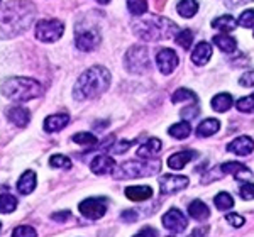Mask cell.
<instances>
[{
  "label": "cell",
  "instance_id": "45",
  "mask_svg": "<svg viewBox=\"0 0 254 237\" xmlns=\"http://www.w3.org/2000/svg\"><path fill=\"white\" fill-rule=\"evenodd\" d=\"M182 116L183 117H188V118L196 117V116H198V109H196V107H187V109L182 110Z\"/></svg>",
  "mask_w": 254,
  "mask_h": 237
},
{
  "label": "cell",
  "instance_id": "1",
  "mask_svg": "<svg viewBox=\"0 0 254 237\" xmlns=\"http://www.w3.org/2000/svg\"><path fill=\"white\" fill-rule=\"evenodd\" d=\"M36 5L24 0L0 2V41L14 39L32 26Z\"/></svg>",
  "mask_w": 254,
  "mask_h": 237
},
{
  "label": "cell",
  "instance_id": "43",
  "mask_svg": "<svg viewBox=\"0 0 254 237\" xmlns=\"http://www.w3.org/2000/svg\"><path fill=\"white\" fill-rule=\"evenodd\" d=\"M130 146V142H127V141H122V142H119L117 146H114V148H110V151H112L114 154H122L124 151H127V148Z\"/></svg>",
  "mask_w": 254,
  "mask_h": 237
},
{
  "label": "cell",
  "instance_id": "12",
  "mask_svg": "<svg viewBox=\"0 0 254 237\" xmlns=\"http://www.w3.org/2000/svg\"><path fill=\"white\" fill-rule=\"evenodd\" d=\"M163 226L171 232H182L187 229L188 220L185 215L182 214V210H178V208H170V210L163 215Z\"/></svg>",
  "mask_w": 254,
  "mask_h": 237
},
{
  "label": "cell",
  "instance_id": "27",
  "mask_svg": "<svg viewBox=\"0 0 254 237\" xmlns=\"http://www.w3.org/2000/svg\"><path fill=\"white\" fill-rule=\"evenodd\" d=\"M232 104H234V100H232V97L229 95V93H219V95H215L210 102L212 109H214L215 112H227V110L232 107Z\"/></svg>",
  "mask_w": 254,
  "mask_h": 237
},
{
  "label": "cell",
  "instance_id": "48",
  "mask_svg": "<svg viewBox=\"0 0 254 237\" xmlns=\"http://www.w3.org/2000/svg\"><path fill=\"white\" fill-rule=\"evenodd\" d=\"M0 227H2V224H0Z\"/></svg>",
  "mask_w": 254,
  "mask_h": 237
},
{
  "label": "cell",
  "instance_id": "2",
  "mask_svg": "<svg viewBox=\"0 0 254 237\" xmlns=\"http://www.w3.org/2000/svg\"><path fill=\"white\" fill-rule=\"evenodd\" d=\"M110 81H112V75H110L107 68L104 66L88 68L76 80L75 87H73V99L78 102L95 99V97L107 92L110 87Z\"/></svg>",
  "mask_w": 254,
  "mask_h": 237
},
{
  "label": "cell",
  "instance_id": "6",
  "mask_svg": "<svg viewBox=\"0 0 254 237\" xmlns=\"http://www.w3.org/2000/svg\"><path fill=\"white\" fill-rule=\"evenodd\" d=\"M124 64L129 73L134 75H144L151 68L149 51L146 46H132L124 56Z\"/></svg>",
  "mask_w": 254,
  "mask_h": 237
},
{
  "label": "cell",
  "instance_id": "34",
  "mask_svg": "<svg viewBox=\"0 0 254 237\" xmlns=\"http://www.w3.org/2000/svg\"><path fill=\"white\" fill-rule=\"evenodd\" d=\"M73 142L81 144V146H95L98 142V139L97 136H93V134H90V132H78L73 136Z\"/></svg>",
  "mask_w": 254,
  "mask_h": 237
},
{
  "label": "cell",
  "instance_id": "7",
  "mask_svg": "<svg viewBox=\"0 0 254 237\" xmlns=\"http://www.w3.org/2000/svg\"><path fill=\"white\" fill-rule=\"evenodd\" d=\"M64 32V24L58 19H43L36 24V38L43 43H56Z\"/></svg>",
  "mask_w": 254,
  "mask_h": 237
},
{
  "label": "cell",
  "instance_id": "23",
  "mask_svg": "<svg viewBox=\"0 0 254 237\" xmlns=\"http://www.w3.org/2000/svg\"><path fill=\"white\" fill-rule=\"evenodd\" d=\"M220 122L217 118H205L203 122H200L198 127H196V136L198 137H208L214 136L215 132H219Z\"/></svg>",
  "mask_w": 254,
  "mask_h": 237
},
{
  "label": "cell",
  "instance_id": "39",
  "mask_svg": "<svg viewBox=\"0 0 254 237\" xmlns=\"http://www.w3.org/2000/svg\"><path fill=\"white\" fill-rule=\"evenodd\" d=\"M36 231L31 226H20L17 229H14L12 232V237H36Z\"/></svg>",
  "mask_w": 254,
  "mask_h": 237
},
{
  "label": "cell",
  "instance_id": "41",
  "mask_svg": "<svg viewBox=\"0 0 254 237\" xmlns=\"http://www.w3.org/2000/svg\"><path fill=\"white\" fill-rule=\"evenodd\" d=\"M225 220H227L232 227H243L246 222L244 217H241L239 214H227L225 215Z\"/></svg>",
  "mask_w": 254,
  "mask_h": 237
},
{
  "label": "cell",
  "instance_id": "25",
  "mask_svg": "<svg viewBox=\"0 0 254 237\" xmlns=\"http://www.w3.org/2000/svg\"><path fill=\"white\" fill-rule=\"evenodd\" d=\"M212 27H214V29L222 31L224 34H227V32L234 31L237 27V20L232 17V15L225 14V15H220V17L212 20Z\"/></svg>",
  "mask_w": 254,
  "mask_h": 237
},
{
  "label": "cell",
  "instance_id": "17",
  "mask_svg": "<svg viewBox=\"0 0 254 237\" xmlns=\"http://www.w3.org/2000/svg\"><path fill=\"white\" fill-rule=\"evenodd\" d=\"M7 118L17 127H26L31 120V112L26 107L15 105V107H9V110H7Z\"/></svg>",
  "mask_w": 254,
  "mask_h": 237
},
{
  "label": "cell",
  "instance_id": "4",
  "mask_svg": "<svg viewBox=\"0 0 254 237\" xmlns=\"http://www.w3.org/2000/svg\"><path fill=\"white\" fill-rule=\"evenodd\" d=\"M0 92L9 100L27 102L43 95L44 87L34 78H27V76H9V78L2 80Z\"/></svg>",
  "mask_w": 254,
  "mask_h": 237
},
{
  "label": "cell",
  "instance_id": "47",
  "mask_svg": "<svg viewBox=\"0 0 254 237\" xmlns=\"http://www.w3.org/2000/svg\"><path fill=\"white\" fill-rule=\"evenodd\" d=\"M122 219L127 220V222H134V220L137 219V214L132 210H126V212H122Z\"/></svg>",
  "mask_w": 254,
  "mask_h": 237
},
{
  "label": "cell",
  "instance_id": "22",
  "mask_svg": "<svg viewBox=\"0 0 254 237\" xmlns=\"http://www.w3.org/2000/svg\"><path fill=\"white\" fill-rule=\"evenodd\" d=\"M126 197L132 202H144L153 197V188L151 186H129L126 188Z\"/></svg>",
  "mask_w": 254,
  "mask_h": 237
},
{
  "label": "cell",
  "instance_id": "8",
  "mask_svg": "<svg viewBox=\"0 0 254 237\" xmlns=\"http://www.w3.org/2000/svg\"><path fill=\"white\" fill-rule=\"evenodd\" d=\"M75 44L80 51H93L100 44V32H98V29H95V26H76Z\"/></svg>",
  "mask_w": 254,
  "mask_h": 237
},
{
  "label": "cell",
  "instance_id": "19",
  "mask_svg": "<svg viewBox=\"0 0 254 237\" xmlns=\"http://www.w3.org/2000/svg\"><path fill=\"white\" fill-rule=\"evenodd\" d=\"M195 156H196V153L191 149L180 151V153H175L168 158V166H170L171 170H183L187 166V163H190Z\"/></svg>",
  "mask_w": 254,
  "mask_h": 237
},
{
  "label": "cell",
  "instance_id": "42",
  "mask_svg": "<svg viewBox=\"0 0 254 237\" xmlns=\"http://www.w3.org/2000/svg\"><path fill=\"white\" fill-rule=\"evenodd\" d=\"M239 85H241V87H244V88H251V87H254V71L244 73V75L239 78Z\"/></svg>",
  "mask_w": 254,
  "mask_h": 237
},
{
  "label": "cell",
  "instance_id": "5",
  "mask_svg": "<svg viewBox=\"0 0 254 237\" xmlns=\"http://www.w3.org/2000/svg\"><path fill=\"white\" fill-rule=\"evenodd\" d=\"M161 170V163L159 161H126L122 165L116 166L112 171L114 178L124 179V178H144L153 177V175L159 173Z\"/></svg>",
  "mask_w": 254,
  "mask_h": 237
},
{
  "label": "cell",
  "instance_id": "20",
  "mask_svg": "<svg viewBox=\"0 0 254 237\" xmlns=\"http://www.w3.org/2000/svg\"><path fill=\"white\" fill-rule=\"evenodd\" d=\"M212 58V46L208 43H198L191 53V61L196 66H203Z\"/></svg>",
  "mask_w": 254,
  "mask_h": 237
},
{
  "label": "cell",
  "instance_id": "40",
  "mask_svg": "<svg viewBox=\"0 0 254 237\" xmlns=\"http://www.w3.org/2000/svg\"><path fill=\"white\" fill-rule=\"evenodd\" d=\"M239 195L243 200H254V183H243L239 188Z\"/></svg>",
  "mask_w": 254,
  "mask_h": 237
},
{
  "label": "cell",
  "instance_id": "35",
  "mask_svg": "<svg viewBox=\"0 0 254 237\" xmlns=\"http://www.w3.org/2000/svg\"><path fill=\"white\" fill-rule=\"evenodd\" d=\"M49 165L53 168H60V170H69L71 168V159H68L63 154H55V156L49 158Z\"/></svg>",
  "mask_w": 254,
  "mask_h": 237
},
{
  "label": "cell",
  "instance_id": "9",
  "mask_svg": "<svg viewBox=\"0 0 254 237\" xmlns=\"http://www.w3.org/2000/svg\"><path fill=\"white\" fill-rule=\"evenodd\" d=\"M78 208L83 217H87L90 220H97L105 215V212H107V203H105L104 198H87L80 203Z\"/></svg>",
  "mask_w": 254,
  "mask_h": 237
},
{
  "label": "cell",
  "instance_id": "11",
  "mask_svg": "<svg viewBox=\"0 0 254 237\" xmlns=\"http://www.w3.org/2000/svg\"><path fill=\"white\" fill-rule=\"evenodd\" d=\"M156 64H158L159 71H161L163 75H171V73L178 68L180 58L173 50L165 48V50H161L156 55Z\"/></svg>",
  "mask_w": 254,
  "mask_h": 237
},
{
  "label": "cell",
  "instance_id": "24",
  "mask_svg": "<svg viewBox=\"0 0 254 237\" xmlns=\"http://www.w3.org/2000/svg\"><path fill=\"white\" fill-rule=\"evenodd\" d=\"M188 214H190V217H193L195 220H207L208 215H210V210H208V207L205 203L202 202V200H193V202L188 205Z\"/></svg>",
  "mask_w": 254,
  "mask_h": 237
},
{
  "label": "cell",
  "instance_id": "50",
  "mask_svg": "<svg viewBox=\"0 0 254 237\" xmlns=\"http://www.w3.org/2000/svg\"><path fill=\"white\" fill-rule=\"evenodd\" d=\"M253 97H254V93H253Z\"/></svg>",
  "mask_w": 254,
  "mask_h": 237
},
{
  "label": "cell",
  "instance_id": "15",
  "mask_svg": "<svg viewBox=\"0 0 254 237\" xmlns=\"http://www.w3.org/2000/svg\"><path fill=\"white\" fill-rule=\"evenodd\" d=\"M90 170L95 175H110L116 170V161L107 154H100V156L93 158L90 163Z\"/></svg>",
  "mask_w": 254,
  "mask_h": 237
},
{
  "label": "cell",
  "instance_id": "31",
  "mask_svg": "<svg viewBox=\"0 0 254 237\" xmlns=\"http://www.w3.org/2000/svg\"><path fill=\"white\" fill-rule=\"evenodd\" d=\"M214 203L219 210H229V208L234 207V198H232L227 191H220L219 195H215Z\"/></svg>",
  "mask_w": 254,
  "mask_h": 237
},
{
  "label": "cell",
  "instance_id": "30",
  "mask_svg": "<svg viewBox=\"0 0 254 237\" xmlns=\"http://www.w3.org/2000/svg\"><path fill=\"white\" fill-rule=\"evenodd\" d=\"M17 208V198L9 193L0 195V214H12Z\"/></svg>",
  "mask_w": 254,
  "mask_h": 237
},
{
  "label": "cell",
  "instance_id": "49",
  "mask_svg": "<svg viewBox=\"0 0 254 237\" xmlns=\"http://www.w3.org/2000/svg\"><path fill=\"white\" fill-rule=\"evenodd\" d=\"M170 237H173V236H170Z\"/></svg>",
  "mask_w": 254,
  "mask_h": 237
},
{
  "label": "cell",
  "instance_id": "26",
  "mask_svg": "<svg viewBox=\"0 0 254 237\" xmlns=\"http://www.w3.org/2000/svg\"><path fill=\"white\" fill-rule=\"evenodd\" d=\"M212 41H214L215 46L224 53H234L236 48H237L236 39L231 38V36H227V34H217V36H214V39Z\"/></svg>",
  "mask_w": 254,
  "mask_h": 237
},
{
  "label": "cell",
  "instance_id": "36",
  "mask_svg": "<svg viewBox=\"0 0 254 237\" xmlns=\"http://www.w3.org/2000/svg\"><path fill=\"white\" fill-rule=\"evenodd\" d=\"M127 9L132 15H142L147 12V2H144V0H129Z\"/></svg>",
  "mask_w": 254,
  "mask_h": 237
},
{
  "label": "cell",
  "instance_id": "13",
  "mask_svg": "<svg viewBox=\"0 0 254 237\" xmlns=\"http://www.w3.org/2000/svg\"><path fill=\"white\" fill-rule=\"evenodd\" d=\"M219 170H220V173L232 175V177H234L236 179H239V181H246V183H248L249 179L253 178L251 170H249L246 165H243V163H236V161L225 163V165L219 166Z\"/></svg>",
  "mask_w": 254,
  "mask_h": 237
},
{
  "label": "cell",
  "instance_id": "33",
  "mask_svg": "<svg viewBox=\"0 0 254 237\" xmlns=\"http://www.w3.org/2000/svg\"><path fill=\"white\" fill-rule=\"evenodd\" d=\"M171 100H173L175 104H178V102H187V100L196 102V95H195L193 92H191V90H188V88H180V90H176V92L173 93Z\"/></svg>",
  "mask_w": 254,
  "mask_h": 237
},
{
  "label": "cell",
  "instance_id": "32",
  "mask_svg": "<svg viewBox=\"0 0 254 237\" xmlns=\"http://www.w3.org/2000/svg\"><path fill=\"white\" fill-rule=\"evenodd\" d=\"M175 43L178 44V46H182L183 50H188V48L191 46V43H193V31L191 29H183L180 31L178 34L175 36Z\"/></svg>",
  "mask_w": 254,
  "mask_h": 237
},
{
  "label": "cell",
  "instance_id": "29",
  "mask_svg": "<svg viewBox=\"0 0 254 237\" xmlns=\"http://www.w3.org/2000/svg\"><path fill=\"white\" fill-rule=\"evenodd\" d=\"M176 10H178V14L182 15V17L190 19V17H193L196 14V10H198V3L193 2V0H183V2H180L178 5H176Z\"/></svg>",
  "mask_w": 254,
  "mask_h": 237
},
{
  "label": "cell",
  "instance_id": "28",
  "mask_svg": "<svg viewBox=\"0 0 254 237\" xmlns=\"http://www.w3.org/2000/svg\"><path fill=\"white\" fill-rule=\"evenodd\" d=\"M168 134H170L171 137H175V139H187L191 134L190 122L183 120V122H178V124H173L170 129H168Z\"/></svg>",
  "mask_w": 254,
  "mask_h": 237
},
{
  "label": "cell",
  "instance_id": "37",
  "mask_svg": "<svg viewBox=\"0 0 254 237\" xmlns=\"http://www.w3.org/2000/svg\"><path fill=\"white\" fill-rule=\"evenodd\" d=\"M241 27H246V29H254V10L253 9H248L241 14L239 20H237Z\"/></svg>",
  "mask_w": 254,
  "mask_h": 237
},
{
  "label": "cell",
  "instance_id": "16",
  "mask_svg": "<svg viewBox=\"0 0 254 237\" xmlns=\"http://www.w3.org/2000/svg\"><path fill=\"white\" fill-rule=\"evenodd\" d=\"M161 148H163V142L156 137H151V139H147L144 144L139 146L136 154H137V158H141V159H153V156L161 153Z\"/></svg>",
  "mask_w": 254,
  "mask_h": 237
},
{
  "label": "cell",
  "instance_id": "46",
  "mask_svg": "<svg viewBox=\"0 0 254 237\" xmlns=\"http://www.w3.org/2000/svg\"><path fill=\"white\" fill-rule=\"evenodd\" d=\"M134 237H158L156 236V232H154V229H149V227H146V229H142L139 234H136Z\"/></svg>",
  "mask_w": 254,
  "mask_h": 237
},
{
  "label": "cell",
  "instance_id": "18",
  "mask_svg": "<svg viewBox=\"0 0 254 237\" xmlns=\"http://www.w3.org/2000/svg\"><path fill=\"white\" fill-rule=\"evenodd\" d=\"M68 122H69L68 114H53V116H48L44 118L43 127L46 132H58V130L66 127Z\"/></svg>",
  "mask_w": 254,
  "mask_h": 237
},
{
  "label": "cell",
  "instance_id": "3",
  "mask_svg": "<svg viewBox=\"0 0 254 237\" xmlns=\"http://www.w3.org/2000/svg\"><path fill=\"white\" fill-rule=\"evenodd\" d=\"M132 31L139 39L142 41H163V39H171L178 34V26L173 20L166 17H159V15H153L149 19L139 20V22L132 24Z\"/></svg>",
  "mask_w": 254,
  "mask_h": 237
},
{
  "label": "cell",
  "instance_id": "21",
  "mask_svg": "<svg viewBox=\"0 0 254 237\" xmlns=\"http://www.w3.org/2000/svg\"><path fill=\"white\" fill-rule=\"evenodd\" d=\"M36 185H38V179H36V173L34 171H26L22 177L19 178L17 181V190L19 193L22 195H29L34 191Z\"/></svg>",
  "mask_w": 254,
  "mask_h": 237
},
{
  "label": "cell",
  "instance_id": "14",
  "mask_svg": "<svg viewBox=\"0 0 254 237\" xmlns=\"http://www.w3.org/2000/svg\"><path fill=\"white\" fill-rule=\"evenodd\" d=\"M227 151L237 154V156H248V154H251L254 151V141L248 136L236 137L232 142H229Z\"/></svg>",
  "mask_w": 254,
  "mask_h": 237
},
{
  "label": "cell",
  "instance_id": "44",
  "mask_svg": "<svg viewBox=\"0 0 254 237\" xmlns=\"http://www.w3.org/2000/svg\"><path fill=\"white\" fill-rule=\"evenodd\" d=\"M69 217H71V212H68V210L53 214V220H58V222H66Z\"/></svg>",
  "mask_w": 254,
  "mask_h": 237
},
{
  "label": "cell",
  "instance_id": "38",
  "mask_svg": "<svg viewBox=\"0 0 254 237\" xmlns=\"http://www.w3.org/2000/svg\"><path fill=\"white\" fill-rule=\"evenodd\" d=\"M236 107L239 112H248V114H253L254 112V97H244V99H239L236 104Z\"/></svg>",
  "mask_w": 254,
  "mask_h": 237
},
{
  "label": "cell",
  "instance_id": "10",
  "mask_svg": "<svg viewBox=\"0 0 254 237\" xmlns=\"http://www.w3.org/2000/svg\"><path fill=\"white\" fill-rule=\"evenodd\" d=\"M159 190L163 195H173L178 191L185 190L190 183V179L187 177H176V175H165V177H159Z\"/></svg>",
  "mask_w": 254,
  "mask_h": 237
}]
</instances>
